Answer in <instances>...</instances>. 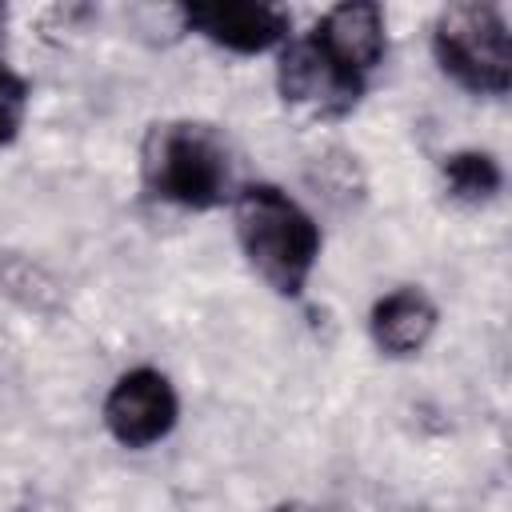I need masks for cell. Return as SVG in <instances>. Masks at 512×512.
Returning <instances> with one entry per match:
<instances>
[{
	"mask_svg": "<svg viewBox=\"0 0 512 512\" xmlns=\"http://www.w3.org/2000/svg\"><path fill=\"white\" fill-rule=\"evenodd\" d=\"M232 220L256 276L280 296H300L320 256L316 220L276 184L240 188L232 196Z\"/></svg>",
	"mask_w": 512,
	"mask_h": 512,
	"instance_id": "1",
	"label": "cell"
},
{
	"mask_svg": "<svg viewBox=\"0 0 512 512\" xmlns=\"http://www.w3.org/2000/svg\"><path fill=\"white\" fill-rule=\"evenodd\" d=\"M144 184L180 208H216L236 196V160L224 132L200 120L156 124L144 140Z\"/></svg>",
	"mask_w": 512,
	"mask_h": 512,
	"instance_id": "2",
	"label": "cell"
},
{
	"mask_svg": "<svg viewBox=\"0 0 512 512\" xmlns=\"http://www.w3.org/2000/svg\"><path fill=\"white\" fill-rule=\"evenodd\" d=\"M432 48L440 68L468 92L504 96L512 84V36L492 4H448L436 16Z\"/></svg>",
	"mask_w": 512,
	"mask_h": 512,
	"instance_id": "3",
	"label": "cell"
},
{
	"mask_svg": "<svg viewBox=\"0 0 512 512\" xmlns=\"http://www.w3.org/2000/svg\"><path fill=\"white\" fill-rule=\"evenodd\" d=\"M276 84L284 104L320 116V120H336L348 116L364 92V76L340 68L312 36L308 40H292L280 52V68H276Z\"/></svg>",
	"mask_w": 512,
	"mask_h": 512,
	"instance_id": "4",
	"label": "cell"
},
{
	"mask_svg": "<svg viewBox=\"0 0 512 512\" xmlns=\"http://www.w3.org/2000/svg\"><path fill=\"white\" fill-rule=\"evenodd\" d=\"M180 416L176 388L156 368H132L124 372L108 400H104V424L124 448H148L172 432Z\"/></svg>",
	"mask_w": 512,
	"mask_h": 512,
	"instance_id": "5",
	"label": "cell"
},
{
	"mask_svg": "<svg viewBox=\"0 0 512 512\" xmlns=\"http://www.w3.org/2000/svg\"><path fill=\"white\" fill-rule=\"evenodd\" d=\"M184 24L228 52H268L288 36V12L260 0H212L184 8Z\"/></svg>",
	"mask_w": 512,
	"mask_h": 512,
	"instance_id": "6",
	"label": "cell"
},
{
	"mask_svg": "<svg viewBox=\"0 0 512 512\" xmlns=\"http://www.w3.org/2000/svg\"><path fill=\"white\" fill-rule=\"evenodd\" d=\"M312 40L348 72L364 76L384 60V12L368 0H348L324 12V20L316 24Z\"/></svg>",
	"mask_w": 512,
	"mask_h": 512,
	"instance_id": "7",
	"label": "cell"
},
{
	"mask_svg": "<svg viewBox=\"0 0 512 512\" xmlns=\"http://www.w3.org/2000/svg\"><path fill=\"white\" fill-rule=\"evenodd\" d=\"M436 304L420 288H396L372 304L368 332L384 356H416L436 332Z\"/></svg>",
	"mask_w": 512,
	"mask_h": 512,
	"instance_id": "8",
	"label": "cell"
},
{
	"mask_svg": "<svg viewBox=\"0 0 512 512\" xmlns=\"http://www.w3.org/2000/svg\"><path fill=\"white\" fill-rule=\"evenodd\" d=\"M440 172H444L448 192H452L456 200H464V204L492 200V196L500 192V184H504L500 164H496L488 152H476V148H464V152L444 156Z\"/></svg>",
	"mask_w": 512,
	"mask_h": 512,
	"instance_id": "9",
	"label": "cell"
},
{
	"mask_svg": "<svg viewBox=\"0 0 512 512\" xmlns=\"http://www.w3.org/2000/svg\"><path fill=\"white\" fill-rule=\"evenodd\" d=\"M24 112H28V88H24V80L0 60V144H8V140L20 132Z\"/></svg>",
	"mask_w": 512,
	"mask_h": 512,
	"instance_id": "10",
	"label": "cell"
},
{
	"mask_svg": "<svg viewBox=\"0 0 512 512\" xmlns=\"http://www.w3.org/2000/svg\"><path fill=\"white\" fill-rule=\"evenodd\" d=\"M276 512H308V508H304V504H280Z\"/></svg>",
	"mask_w": 512,
	"mask_h": 512,
	"instance_id": "11",
	"label": "cell"
}]
</instances>
